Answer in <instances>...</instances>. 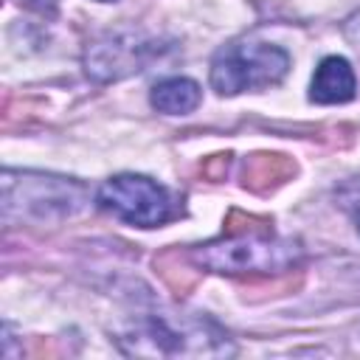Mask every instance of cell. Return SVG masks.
<instances>
[{
	"label": "cell",
	"instance_id": "obj_5",
	"mask_svg": "<svg viewBox=\"0 0 360 360\" xmlns=\"http://www.w3.org/2000/svg\"><path fill=\"white\" fill-rule=\"evenodd\" d=\"M98 205L138 228H158L174 217V197L143 174H115L98 188Z\"/></svg>",
	"mask_w": 360,
	"mask_h": 360
},
{
	"label": "cell",
	"instance_id": "obj_3",
	"mask_svg": "<svg viewBox=\"0 0 360 360\" xmlns=\"http://www.w3.org/2000/svg\"><path fill=\"white\" fill-rule=\"evenodd\" d=\"M87 202V188L76 180L37 172H3V211L6 217L62 219L79 214Z\"/></svg>",
	"mask_w": 360,
	"mask_h": 360
},
{
	"label": "cell",
	"instance_id": "obj_10",
	"mask_svg": "<svg viewBox=\"0 0 360 360\" xmlns=\"http://www.w3.org/2000/svg\"><path fill=\"white\" fill-rule=\"evenodd\" d=\"M357 231H360V208H357Z\"/></svg>",
	"mask_w": 360,
	"mask_h": 360
},
{
	"label": "cell",
	"instance_id": "obj_2",
	"mask_svg": "<svg viewBox=\"0 0 360 360\" xmlns=\"http://www.w3.org/2000/svg\"><path fill=\"white\" fill-rule=\"evenodd\" d=\"M191 259L211 273H281L301 259V248L292 239L262 233H228L222 239L197 245Z\"/></svg>",
	"mask_w": 360,
	"mask_h": 360
},
{
	"label": "cell",
	"instance_id": "obj_4",
	"mask_svg": "<svg viewBox=\"0 0 360 360\" xmlns=\"http://www.w3.org/2000/svg\"><path fill=\"white\" fill-rule=\"evenodd\" d=\"M290 70V53L267 42H233L211 59V87L219 96L264 90L278 84Z\"/></svg>",
	"mask_w": 360,
	"mask_h": 360
},
{
	"label": "cell",
	"instance_id": "obj_6",
	"mask_svg": "<svg viewBox=\"0 0 360 360\" xmlns=\"http://www.w3.org/2000/svg\"><path fill=\"white\" fill-rule=\"evenodd\" d=\"M155 53H158V45L152 39H143L135 34H115L87 48L84 70L96 82H115V79L143 70V65Z\"/></svg>",
	"mask_w": 360,
	"mask_h": 360
},
{
	"label": "cell",
	"instance_id": "obj_9",
	"mask_svg": "<svg viewBox=\"0 0 360 360\" xmlns=\"http://www.w3.org/2000/svg\"><path fill=\"white\" fill-rule=\"evenodd\" d=\"M346 37L354 39V42H360V14H354V17L346 22Z\"/></svg>",
	"mask_w": 360,
	"mask_h": 360
},
{
	"label": "cell",
	"instance_id": "obj_1",
	"mask_svg": "<svg viewBox=\"0 0 360 360\" xmlns=\"http://www.w3.org/2000/svg\"><path fill=\"white\" fill-rule=\"evenodd\" d=\"M115 343L132 357H228L236 354L231 338L208 318L191 315H141L129 321Z\"/></svg>",
	"mask_w": 360,
	"mask_h": 360
},
{
	"label": "cell",
	"instance_id": "obj_11",
	"mask_svg": "<svg viewBox=\"0 0 360 360\" xmlns=\"http://www.w3.org/2000/svg\"><path fill=\"white\" fill-rule=\"evenodd\" d=\"M101 3H112V0H101Z\"/></svg>",
	"mask_w": 360,
	"mask_h": 360
},
{
	"label": "cell",
	"instance_id": "obj_8",
	"mask_svg": "<svg viewBox=\"0 0 360 360\" xmlns=\"http://www.w3.org/2000/svg\"><path fill=\"white\" fill-rule=\"evenodd\" d=\"M202 93H200V84L194 79H186V76H169V79H160L155 87H152V107L158 112H166V115H186L191 110H197Z\"/></svg>",
	"mask_w": 360,
	"mask_h": 360
},
{
	"label": "cell",
	"instance_id": "obj_7",
	"mask_svg": "<svg viewBox=\"0 0 360 360\" xmlns=\"http://www.w3.org/2000/svg\"><path fill=\"white\" fill-rule=\"evenodd\" d=\"M357 90V79L352 65L343 56H326L315 68L312 84H309V98L318 104H343L352 101Z\"/></svg>",
	"mask_w": 360,
	"mask_h": 360
}]
</instances>
